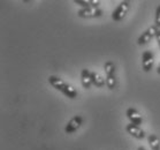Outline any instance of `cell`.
Masks as SVG:
<instances>
[{
    "label": "cell",
    "instance_id": "cell-1",
    "mask_svg": "<svg viewBox=\"0 0 160 150\" xmlns=\"http://www.w3.org/2000/svg\"><path fill=\"white\" fill-rule=\"evenodd\" d=\"M48 82H50V84H51L53 88L59 90V91H61L62 94L66 95L67 97H69V98H72V99L76 98V96H77L76 89L74 88L73 85L66 83L65 81L61 80L60 77L51 75V76H48Z\"/></svg>",
    "mask_w": 160,
    "mask_h": 150
},
{
    "label": "cell",
    "instance_id": "cell-2",
    "mask_svg": "<svg viewBox=\"0 0 160 150\" xmlns=\"http://www.w3.org/2000/svg\"><path fill=\"white\" fill-rule=\"evenodd\" d=\"M104 70L106 74V85L109 90H114L117 87V77H115V65L112 61H107L104 65Z\"/></svg>",
    "mask_w": 160,
    "mask_h": 150
},
{
    "label": "cell",
    "instance_id": "cell-3",
    "mask_svg": "<svg viewBox=\"0 0 160 150\" xmlns=\"http://www.w3.org/2000/svg\"><path fill=\"white\" fill-rule=\"evenodd\" d=\"M129 6H130V5H129V1H127V0L121 1L120 5H119L114 11H113L112 20L117 21V22L121 21V20L126 16V14L128 13V11H129Z\"/></svg>",
    "mask_w": 160,
    "mask_h": 150
},
{
    "label": "cell",
    "instance_id": "cell-4",
    "mask_svg": "<svg viewBox=\"0 0 160 150\" xmlns=\"http://www.w3.org/2000/svg\"><path fill=\"white\" fill-rule=\"evenodd\" d=\"M159 31V29L157 28L156 26H151L149 27L148 29L144 31V33L138 37V39H137V43L138 45H145L148 44L150 40L152 39L153 37H157V33Z\"/></svg>",
    "mask_w": 160,
    "mask_h": 150
},
{
    "label": "cell",
    "instance_id": "cell-5",
    "mask_svg": "<svg viewBox=\"0 0 160 150\" xmlns=\"http://www.w3.org/2000/svg\"><path fill=\"white\" fill-rule=\"evenodd\" d=\"M153 64H154V57L153 53L150 50L143 52L142 54V67L144 72H150L153 68Z\"/></svg>",
    "mask_w": 160,
    "mask_h": 150
},
{
    "label": "cell",
    "instance_id": "cell-6",
    "mask_svg": "<svg viewBox=\"0 0 160 150\" xmlns=\"http://www.w3.org/2000/svg\"><path fill=\"white\" fill-rule=\"evenodd\" d=\"M83 122V118L81 116H75L74 118H72L65 127V132L67 134H72V133L76 132L77 129L81 127V125Z\"/></svg>",
    "mask_w": 160,
    "mask_h": 150
},
{
    "label": "cell",
    "instance_id": "cell-7",
    "mask_svg": "<svg viewBox=\"0 0 160 150\" xmlns=\"http://www.w3.org/2000/svg\"><path fill=\"white\" fill-rule=\"evenodd\" d=\"M77 15L80 18H98L102 15V11L98 7H89V8H82L77 12Z\"/></svg>",
    "mask_w": 160,
    "mask_h": 150
},
{
    "label": "cell",
    "instance_id": "cell-8",
    "mask_svg": "<svg viewBox=\"0 0 160 150\" xmlns=\"http://www.w3.org/2000/svg\"><path fill=\"white\" fill-rule=\"evenodd\" d=\"M126 131L128 132V134H130V135L132 136V137H135V139L142 140L145 137V133H144V131H143L139 126H137V125H134V124L127 125Z\"/></svg>",
    "mask_w": 160,
    "mask_h": 150
},
{
    "label": "cell",
    "instance_id": "cell-9",
    "mask_svg": "<svg viewBox=\"0 0 160 150\" xmlns=\"http://www.w3.org/2000/svg\"><path fill=\"white\" fill-rule=\"evenodd\" d=\"M126 114H127L128 119L130 120V124L137 125V126L142 124L143 118L137 110H135V109H132V107H129V109L127 110V112H126Z\"/></svg>",
    "mask_w": 160,
    "mask_h": 150
},
{
    "label": "cell",
    "instance_id": "cell-10",
    "mask_svg": "<svg viewBox=\"0 0 160 150\" xmlns=\"http://www.w3.org/2000/svg\"><path fill=\"white\" fill-rule=\"evenodd\" d=\"M81 82L85 89H89L92 84V79H91V72L87 68H83L81 72Z\"/></svg>",
    "mask_w": 160,
    "mask_h": 150
},
{
    "label": "cell",
    "instance_id": "cell-11",
    "mask_svg": "<svg viewBox=\"0 0 160 150\" xmlns=\"http://www.w3.org/2000/svg\"><path fill=\"white\" fill-rule=\"evenodd\" d=\"M91 79H92V84H95L96 87H98V88L104 87V84L106 83L104 77L97 72H91Z\"/></svg>",
    "mask_w": 160,
    "mask_h": 150
},
{
    "label": "cell",
    "instance_id": "cell-12",
    "mask_svg": "<svg viewBox=\"0 0 160 150\" xmlns=\"http://www.w3.org/2000/svg\"><path fill=\"white\" fill-rule=\"evenodd\" d=\"M75 4L83 6V8H89V7H97L100 1L99 0H75Z\"/></svg>",
    "mask_w": 160,
    "mask_h": 150
},
{
    "label": "cell",
    "instance_id": "cell-13",
    "mask_svg": "<svg viewBox=\"0 0 160 150\" xmlns=\"http://www.w3.org/2000/svg\"><path fill=\"white\" fill-rule=\"evenodd\" d=\"M148 141L152 150H159L160 149V139L154 134H150L148 136Z\"/></svg>",
    "mask_w": 160,
    "mask_h": 150
},
{
    "label": "cell",
    "instance_id": "cell-14",
    "mask_svg": "<svg viewBox=\"0 0 160 150\" xmlns=\"http://www.w3.org/2000/svg\"><path fill=\"white\" fill-rule=\"evenodd\" d=\"M156 24L154 26L157 27V28H160V6H158V8H157L156 11Z\"/></svg>",
    "mask_w": 160,
    "mask_h": 150
},
{
    "label": "cell",
    "instance_id": "cell-15",
    "mask_svg": "<svg viewBox=\"0 0 160 150\" xmlns=\"http://www.w3.org/2000/svg\"><path fill=\"white\" fill-rule=\"evenodd\" d=\"M157 40H158V44H159V46H160V30L157 33Z\"/></svg>",
    "mask_w": 160,
    "mask_h": 150
},
{
    "label": "cell",
    "instance_id": "cell-16",
    "mask_svg": "<svg viewBox=\"0 0 160 150\" xmlns=\"http://www.w3.org/2000/svg\"><path fill=\"white\" fill-rule=\"evenodd\" d=\"M157 73L160 74V64H159V66H158V68H157Z\"/></svg>",
    "mask_w": 160,
    "mask_h": 150
},
{
    "label": "cell",
    "instance_id": "cell-17",
    "mask_svg": "<svg viewBox=\"0 0 160 150\" xmlns=\"http://www.w3.org/2000/svg\"><path fill=\"white\" fill-rule=\"evenodd\" d=\"M137 150H146V149L144 148V147H139V148H138Z\"/></svg>",
    "mask_w": 160,
    "mask_h": 150
}]
</instances>
